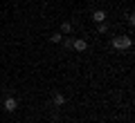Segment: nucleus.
Returning <instances> with one entry per match:
<instances>
[{
    "label": "nucleus",
    "mask_w": 135,
    "mask_h": 123,
    "mask_svg": "<svg viewBox=\"0 0 135 123\" xmlns=\"http://www.w3.org/2000/svg\"><path fill=\"white\" fill-rule=\"evenodd\" d=\"M131 45H133L131 36H115V38H113V47H115V49H128Z\"/></svg>",
    "instance_id": "f257e3e1"
},
{
    "label": "nucleus",
    "mask_w": 135,
    "mask_h": 123,
    "mask_svg": "<svg viewBox=\"0 0 135 123\" xmlns=\"http://www.w3.org/2000/svg\"><path fill=\"white\" fill-rule=\"evenodd\" d=\"M72 49L79 52V54L86 52V49H88V40H86V38H74V40H72Z\"/></svg>",
    "instance_id": "f03ea898"
},
{
    "label": "nucleus",
    "mask_w": 135,
    "mask_h": 123,
    "mask_svg": "<svg viewBox=\"0 0 135 123\" xmlns=\"http://www.w3.org/2000/svg\"><path fill=\"white\" fill-rule=\"evenodd\" d=\"M5 112H16V110H18V101L14 99V96H9V99H5Z\"/></svg>",
    "instance_id": "7ed1b4c3"
},
{
    "label": "nucleus",
    "mask_w": 135,
    "mask_h": 123,
    "mask_svg": "<svg viewBox=\"0 0 135 123\" xmlns=\"http://www.w3.org/2000/svg\"><path fill=\"white\" fill-rule=\"evenodd\" d=\"M106 18H108V14H106L104 9H97L95 14H92V20H95L97 25H99V23H106Z\"/></svg>",
    "instance_id": "20e7f679"
},
{
    "label": "nucleus",
    "mask_w": 135,
    "mask_h": 123,
    "mask_svg": "<svg viewBox=\"0 0 135 123\" xmlns=\"http://www.w3.org/2000/svg\"><path fill=\"white\" fill-rule=\"evenodd\" d=\"M52 103H54V108H61V105H65V96H63L61 92H54L52 94Z\"/></svg>",
    "instance_id": "39448f33"
},
{
    "label": "nucleus",
    "mask_w": 135,
    "mask_h": 123,
    "mask_svg": "<svg viewBox=\"0 0 135 123\" xmlns=\"http://www.w3.org/2000/svg\"><path fill=\"white\" fill-rule=\"evenodd\" d=\"M70 31H72V23H70V20H65V23H61V34H63V36H65V34L70 36Z\"/></svg>",
    "instance_id": "423d86ee"
},
{
    "label": "nucleus",
    "mask_w": 135,
    "mask_h": 123,
    "mask_svg": "<svg viewBox=\"0 0 135 123\" xmlns=\"http://www.w3.org/2000/svg\"><path fill=\"white\" fill-rule=\"evenodd\" d=\"M61 40H63V34H61V31L50 34V43H61Z\"/></svg>",
    "instance_id": "0eeeda50"
},
{
    "label": "nucleus",
    "mask_w": 135,
    "mask_h": 123,
    "mask_svg": "<svg viewBox=\"0 0 135 123\" xmlns=\"http://www.w3.org/2000/svg\"><path fill=\"white\" fill-rule=\"evenodd\" d=\"M97 31H99V34H106V31H108V25H106V23H99V27H97Z\"/></svg>",
    "instance_id": "6e6552de"
},
{
    "label": "nucleus",
    "mask_w": 135,
    "mask_h": 123,
    "mask_svg": "<svg viewBox=\"0 0 135 123\" xmlns=\"http://www.w3.org/2000/svg\"><path fill=\"white\" fill-rule=\"evenodd\" d=\"M128 25H131V27L135 25V16H133V14H128Z\"/></svg>",
    "instance_id": "1a4fd4ad"
}]
</instances>
